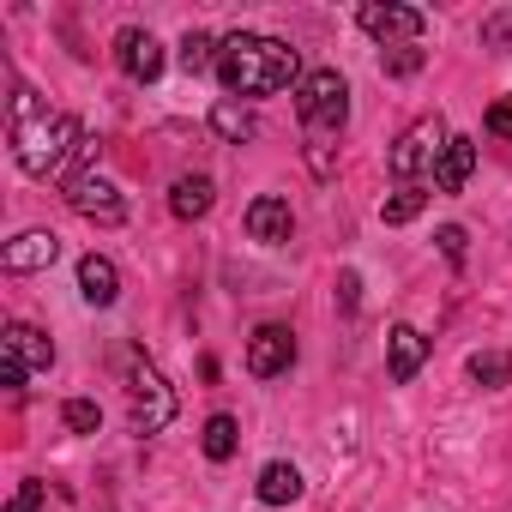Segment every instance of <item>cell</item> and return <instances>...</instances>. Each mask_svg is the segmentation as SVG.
<instances>
[{"instance_id":"1","label":"cell","mask_w":512,"mask_h":512,"mask_svg":"<svg viewBox=\"0 0 512 512\" xmlns=\"http://www.w3.org/2000/svg\"><path fill=\"white\" fill-rule=\"evenodd\" d=\"M7 145H13V163L31 175V181H61L73 175V163L85 157V127L61 109H49L37 91H13V115H7Z\"/></svg>"},{"instance_id":"29","label":"cell","mask_w":512,"mask_h":512,"mask_svg":"<svg viewBox=\"0 0 512 512\" xmlns=\"http://www.w3.org/2000/svg\"><path fill=\"white\" fill-rule=\"evenodd\" d=\"M308 169L314 175H332V139H308Z\"/></svg>"},{"instance_id":"12","label":"cell","mask_w":512,"mask_h":512,"mask_svg":"<svg viewBox=\"0 0 512 512\" xmlns=\"http://www.w3.org/2000/svg\"><path fill=\"white\" fill-rule=\"evenodd\" d=\"M115 61H121V73H127L133 85H151V79L163 73V43H157L151 31H121V37H115Z\"/></svg>"},{"instance_id":"19","label":"cell","mask_w":512,"mask_h":512,"mask_svg":"<svg viewBox=\"0 0 512 512\" xmlns=\"http://www.w3.org/2000/svg\"><path fill=\"white\" fill-rule=\"evenodd\" d=\"M470 380H476L482 392L512 386V350H476V356H470Z\"/></svg>"},{"instance_id":"21","label":"cell","mask_w":512,"mask_h":512,"mask_svg":"<svg viewBox=\"0 0 512 512\" xmlns=\"http://www.w3.org/2000/svg\"><path fill=\"white\" fill-rule=\"evenodd\" d=\"M235 440H241V434H235V416H211L199 446H205V458H211V464H223V458H235Z\"/></svg>"},{"instance_id":"14","label":"cell","mask_w":512,"mask_h":512,"mask_svg":"<svg viewBox=\"0 0 512 512\" xmlns=\"http://www.w3.org/2000/svg\"><path fill=\"white\" fill-rule=\"evenodd\" d=\"M79 296H85L91 308H115V296H121L115 260H103V253H85V260H79Z\"/></svg>"},{"instance_id":"2","label":"cell","mask_w":512,"mask_h":512,"mask_svg":"<svg viewBox=\"0 0 512 512\" xmlns=\"http://www.w3.org/2000/svg\"><path fill=\"white\" fill-rule=\"evenodd\" d=\"M217 79L223 91L241 103V97H272V91H290L302 79V55L278 37H260V31H235L217 43Z\"/></svg>"},{"instance_id":"20","label":"cell","mask_w":512,"mask_h":512,"mask_svg":"<svg viewBox=\"0 0 512 512\" xmlns=\"http://www.w3.org/2000/svg\"><path fill=\"white\" fill-rule=\"evenodd\" d=\"M422 211H428V193H422V187H398L392 199H380V223H386V229H398V223H416Z\"/></svg>"},{"instance_id":"23","label":"cell","mask_w":512,"mask_h":512,"mask_svg":"<svg viewBox=\"0 0 512 512\" xmlns=\"http://www.w3.org/2000/svg\"><path fill=\"white\" fill-rule=\"evenodd\" d=\"M61 422H67L73 434H97V428H103V410H97L91 398H67V404H61Z\"/></svg>"},{"instance_id":"27","label":"cell","mask_w":512,"mask_h":512,"mask_svg":"<svg viewBox=\"0 0 512 512\" xmlns=\"http://www.w3.org/2000/svg\"><path fill=\"white\" fill-rule=\"evenodd\" d=\"M434 241H440V253H446V260H452V266H464V241H470V235H464L458 223H446V229H440Z\"/></svg>"},{"instance_id":"7","label":"cell","mask_w":512,"mask_h":512,"mask_svg":"<svg viewBox=\"0 0 512 512\" xmlns=\"http://www.w3.org/2000/svg\"><path fill=\"white\" fill-rule=\"evenodd\" d=\"M356 25H362L374 43H386V49H410V43L428 31V19H422L416 7H380V0L356 7Z\"/></svg>"},{"instance_id":"9","label":"cell","mask_w":512,"mask_h":512,"mask_svg":"<svg viewBox=\"0 0 512 512\" xmlns=\"http://www.w3.org/2000/svg\"><path fill=\"white\" fill-rule=\"evenodd\" d=\"M0 362H19L25 374H49V368H55V344H49V332H37L31 320H13L7 332H0Z\"/></svg>"},{"instance_id":"24","label":"cell","mask_w":512,"mask_h":512,"mask_svg":"<svg viewBox=\"0 0 512 512\" xmlns=\"http://www.w3.org/2000/svg\"><path fill=\"white\" fill-rule=\"evenodd\" d=\"M422 61H428V55H422L416 43H410V49H386V55H380L386 79H416V73H422Z\"/></svg>"},{"instance_id":"22","label":"cell","mask_w":512,"mask_h":512,"mask_svg":"<svg viewBox=\"0 0 512 512\" xmlns=\"http://www.w3.org/2000/svg\"><path fill=\"white\" fill-rule=\"evenodd\" d=\"M211 49H217V43H211L205 31H187V37H181V67H187L193 79H199V73H211V67H217V55H211Z\"/></svg>"},{"instance_id":"8","label":"cell","mask_w":512,"mask_h":512,"mask_svg":"<svg viewBox=\"0 0 512 512\" xmlns=\"http://www.w3.org/2000/svg\"><path fill=\"white\" fill-rule=\"evenodd\" d=\"M296 368V332L290 326H260L247 338V374L253 380H278Z\"/></svg>"},{"instance_id":"25","label":"cell","mask_w":512,"mask_h":512,"mask_svg":"<svg viewBox=\"0 0 512 512\" xmlns=\"http://www.w3.org/2000/svg\"><path fill=\"white\" fill-rule=\"evenodd\" d=\"M482 49L512 55V13H488V19H482Z\"/></svg>"},{"instance_id":"26","label":"cell","mask_w":512,"mask_h":512,"mask_svg":"<svg viewBox=\"0 0 512 512\" xmlns=\"http://www.w3.org/2000/svg\"><path fill=\"white\" fill-rule=\"evenodd\" d=\"M43 494H49V482L31 476V482H19V494L7 500V512H43Z\"/></svg>"},{"instance_id":"17","label":"cell","mask_w":512,"mask_h":512,"mask_svg":"<svg viewBox=\"0 0 512 512\" xmlns=\"http://www.w3.org/2000/svg\"><path fill=\"white\" fill-rule=\"evenodd\" d=\"M253 494H260L266 506H290V500H302V470L284 464V458H272V464L260 470V482H253Z\"/></svg>"},{"instance_id":"30","label":"cell","mask_w":512,"mask_h":512,"mask_svg":"<svg viewBox=\"0 0 512 512\" xmlns=\"http://www.w3.org/2000/svg\"><path fill=\"white\" fill-rule=\"evenodd\" d=\"M356 290H362L356 272H344V278H338V302H344V314H356Z\"/></svg>"},{"instance_id":"18","label":"cell","mask_w":512,"mask_h":512,"mask_svg":"<svg viewBox=\"0 0 512 512\" xmlns=\"http://www.w3.org/2000/svg\"><path fill=\"white\" fill-rule=\"evenodd\" d=\"M211 133H217V139H229V145H241V139L260 133V121H253V109H247V103L217 97V103H211Z\"/></svg>"},{"instance_id":"3","label":"cell","mask_w":512,"mask_h":512,"mask_svg":"<svg viewBox=\"0 0 512 512\" xmlns=\"http://www.w3.org/2000/svg\"><path fill=\"white\" fill-rule=\"evenodd\" d=\"M296 115H302L308 139H338L344 121H350V85H344V73H332V67L308 73L296 85Z\"/></svg>"},{"instance_id":"11","label":"cell","mask_w":512,"mask_h":512,"mask_svg":"<svg viewBox=\"0 0 512 512\" xmlns=\"http://www.w3.org/2000/svg\"><path fill=\"white\" fill-rule=\"evenodd\" d=\"M247 235L253 241H266V247H284L290 241V229H296V211H290V199H278V193H260L247 205Z\"/></svg>"},{"instance_id":"10","label":"cell","mask_w":512,"mask_h":512,"mask_svg":"<svg viewBox=\"0 0 512 512\" xmlns=\"http://www.w3.org/2000/svg\"><path fill=\"white\" fill-rule=\"evenodd\" d=\"M55 260H61V235L55 229H25V235H13L0 247V266L7 272H49Z\"/></svg>"},{"instance_id":"6","label":"cell","mask_w":512,"mask_h":512,"mask_svg":"<svg viewBox=\"0 0 512 512\" xmlns=\"http://www.w3.org/2000/svg\"><path fill=\"white\" fill-rule=\"evenodd\" d=\"M67 205L85 217V223H103V229H115L121 217H127V199H121V187L109 181V175H73L67 181Z\"/></svg>"},{"instance_id":"16","label":"cell","mask_w":512,"mask_h":512,"mask_svg":"<svg viewBox=\"0 0 512 512\" xmlns=\"http://www.w3.org/2000/svg\"><path fill=\"white\" fill-rule=\"evenodd\" d=\"M211 199H217L211 175H181V181L169 187V211H175L181 223H199V217L211 211Z\"/></svg>"},{"instance_id":"5","label":"cell","mask_w":512,"mask_h":512,"mask_svg":"<svg viewBox=\"0 0 512 512\" xmlns=\"http://www.w3.org/2000/svg\"><path fill=\"white\" fill-rule=\"evenodd\" d=\"M446 121L440 115H422V121H410L404 133H398V145H392V157H386V169L398 175V181H416L422 169H434L440 163V151H446Z\"/></svg>"},{"instance_id":"13","label":"cell","mask_w":512,"mask_h":512,"mask_svg":"<svg viewBox=\"0 0 512 512\" xmlns=\"http://www.w3.org/2000/svg\"><path fill=\"white\" fill-rule=\"evenodd\" d=\"M422 362H428V338L416 326H392L386 332V374H392V386H410L422 374Z\"/></svg>"},{"instance_id":"28","label":"cell","mask_w":512,"mask_h":512,"mask_svg":"<svg viewBox=\"0 0 512 512\" xmlns=\"http://www.w3.org/2000/svg\"><path fill=\"white\" fill-rule=\"evenodd\" d=\"M488 133H494V139H512V97L488 103Z\"/></svg>"},{"instance_id":"4","label":"cell","mask_w":512,"mask_h":512,"mask_svg":"<svg viewBox=\"0 0 512 512\" xmlns=\"http://www.w3.org/2000/svg\"><path fill=\"white\" fill-rule=\"evenodd\" d=\"M127 422L133 434H163L175 422V392L151 356H127Z\"/></svg>"},{"instance_id":"15","label":"cell","mask_w":512,"mask_h":512,"mask_svg":"<svg viewBox=\"0 0 512 512\" xmlns=\"http://www.w3.org/2000/svg\"><path fill=\"white\" fill-rule=\"evenodd\" d=\"M470 169H476V145L464 133H452L446 151H440V163H434V193H464Z\"/></svg>"}]
</instances>
